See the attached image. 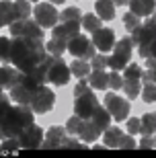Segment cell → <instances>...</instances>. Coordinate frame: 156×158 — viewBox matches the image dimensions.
<instances>
[{
	"instance_id": "obj_8",
	"label": "cell",
	"mask_w": 156,
	"mask_h": 158,
	"mask_svg": "<svg viewBox=\"0 0 156 158\" xmlns=\"http://www.w3.org/2000/svg\"><path fill=\"white\" fill-rule=\"evenodd\" d=\"M70 76H72L70 64H66L62 58H53L47 68V82H52L56 86H66L70 82Z\"/></svg>"
},
{
	"instance_id": "obj_25",
	"label": "cell",
	"mask_w": 156,
	"mask_h": 158,
	"mask_svg": "<svg viewBox=\"0 0 156 158\" xmlns=\"http://www.w3.org/2000/svg\"><path fill=\"white\" fill-rule=\"evenodd\" d=\"M101 23H103V19L99 17L97 12H86V15H82V27H84L86 31H91V33L97 31V29H101V27H103Z\"/></svg>"
},
{
	"instance_id": "obj_19",
	"label": "cell",
	"mask_w": 156,
	"mask_h": 158,
	"mask_svg": "<svg viewBox=\"0 0 156 158\" xmlns=\"http://www.w3.org/2000/svg\"><path fill=\"white\" fill-rule=\"evenodd\" d=\"M129 10L136 12L138 17H150L156 10L154 0H129Z\"/></svg>"
},
{
	"instance_id": "obj_20",
	"label": "cell",
	"mask_w": 156,
	"mask_h": 158,
	"mask_svg": "<svg viewBox=\"0 0 156 158\" xmlns=\"http://www.w3.org/2000/svg\"><path fill=\"white\" fill-rule=\"evenodd\" d=\"M123 135L125 131H121L119 127H107L103 131V142L107 148H121V142H123Z\"/></svg>"
},
{
	"instance_id": "obj_44",
	"label": "cell",
	"mask_w": 156,
	"mask_h": 158,
	"mask_svg": "<svg viewBox=\"0 0 156 158\" xmlns=\"http://www.w3.org/2000/svg\"><path fill=\"white\" fill-rule=\"evenodd\" d=\"M31 2H39V0H31Z\"/></svg>"
},
{
	"instance_id": "obj_27",
	"label": "cell",
	"mask_w": 156,
	"mask_h": 158,
	"mask_svg": "<svg viewBox=\"0 0 156 158\" xmlns=\"http://www.w3.org/2000/svg\"><path fill=\"white\" fill-rule=\"evenodd\" d=\"M15 21H23L31 17V4L29 0H15Z\"/></svg>"
},
{
	"instance_id": "obj_4",
	"label": "cell",
	"mask_w": 156,
	"mask_h": 158,
	"mask_svg": "<svg viewBox=\"0 0 156 158\" xmlns=\"http://www.w3.org/2000/svg\"><path fill=\"white\" fill-rule=\"evenodd\" d=\"M133 39L132 35L123 37V39H119L115 43V47H113V56H109V68L111 70H123L127 64H129V60H132V49H133Z\"/></svg>"
},
{
	"instance_id": "obj_42",
	"label": "cell",
	"mask_w": 156,
	"mask_h": 158,
	"mask_svg": "<svg viewBox=\"0 0 156 158\" xmlns=\"http://www.w3.org/2000/svg\"><path fill=\"white\" fill-rule=\"evenodd\" d=\"M115 6H129V0H113Z\"/></svg>"
},
{
	"instance_id": "obj_3",
	"label": "cell",
	"mask_w": 156,
	"mask_h": 158,
	"mask_svg": "<svg viewBox=\"0 0 156 158\" xmlns=\"http://www.w3.org/2000/svg\"><path fill=\"white\" fill-rule=\"evenodd\" d=\"M43 82H39L33 74H27V72H21L15 82V86L11 88V99L17 103V105H31L35 93L39 90V86Z\"/></svg>"
},
{
	"instance_id": "obj_31",
	"label": "cell",
	"mask_w": 156,
	"mask_h": 158,
	"mask_svg": "<svg viewBox=\"0 0 156 158\" xmlns=\"http://www.w3.org/2000/svg\"><path fill=\"white\" fill-rule=\"evenodd\" d=\"M140 25H142V17H138V15H136V12H125V15H123V27H125L127 29V33H132L133 29H138Z\"/></svg>"
},
{
	"instance_id": "obj_2",
	"label": "cell",
	"mask_w": 156,
	"mask_h": 158,
	"mask_svg": "<svg viewBox=\"0 0 156 158\" xmlns=\"http://www.w3.org/2000/svg\"><path fill=\"white\" fill-rule=\"evenodd\" d=\"M33 109L29 105H17L8 107L2 115H0V140L6 138H19V134L23 131L27 125L35 123V115Z\"/></svg>"
},
{
	"instance_id": "obj_5",
	"label": "cell",
	"mask_w": 156,
	"mask_h": 158,
	"mask_svg": "<svg viewBox=\"0 0 156 158\" xmlns=\"http://www.w3.org/2000/svg\"><path fill=\"white\" fill-rule=\"evenodd\" d=\"M12 37H31V39H45L43 27H41L35 19H23V21H12L8 25Z\"/></svg>"
},
{
	"instance_id": "obj_15",
	"label": "cell",
	"mask_w": 156,
	"mask_h": 158,
	"mask_svg": "<svg viewBox=\"0 0 156 158\" xmlns=\"http://www.w3.org/2000/svg\"><path fill=\"white\" fill-rule=\"evenodd\" d=\"M19 74H21V70H19L17 66H0V88L2 90H11L12 86H15V82H17Z\"/></svg>"
},
{
	"instance_id": "obj_29",
	"label": "cell",
	"mask_w": 156,
	"mask_h": 158,
	"mask_svg": "<svg viewBox=\"0 0 156 158\" xmlns=\"http://www.w3.org/2000/svg\"><path fill=\"white\" fill-rule=\"evenodd\" d=\"M11 56H12V39L0 37V64H11Z\"/></svg>"
},
{
	"instance_id": "obj_33",
	"label": "cell",
	"mask_w": 156,
	"mask_h": 158,
	"mask_svg": "<svg viewBox=\"0 0 156 158\" xmlns=\"http://www.w3.org/2000/svg\"><path fill=\"white\" fill-rule=\"evenodd\" d=\"M60 21H82V15H80V8L76 6H68L60 12Z\"/></svg>"
},
{
	"instance_id": "obj_32",
	"label": "cell",
	"mask_w": 156,
	"mask_h": 158,
	"mask_svg": "<svg viewBox=\"0 0 156 158\" xmlns=\"http://www.w3.org/2000/svg\"><path fill=\"white\" fill-rule=\"evenodd\" d=\"M142 101L144 103H156V82L146 80L142 86Z\"/></svg>"
},
{
	"instance_id": "obj_30",
	"label": "cell",
	"mask_w": 156,
	"mask_h": 158,
	"mask_svg": "<svg viewBox=\"0 0 156 158\" xmlns=\"http://www.w3.org/2000/svg\"><path fill=\"white\" fill-rule=\"evenodd\" d=\"M148 134H156V111L154 113H146L144 117H142V135Z\"/></svg>"
},
{
	"instance_id": "obj_39",
	"label": "cell",
	"mask_w": 156,
	"mask_h": 158,
	"mask_svg": "<svg viewBox=\"0 0 156 158\" xmlns=\"http://www.w3.org/2000/svg\"><path fill=\"white\" fill-rule=\"evenodd\" d=\"M127 131L129 134H142V119H138V117H129L127 119Z\"/></svg>"
},
{
	"instance_id": "obj_13",
	"label": "cell",
	"mask_w": 156,
	"mask_h": 158,
	"mask_svg": "<svg viewBox=\"0 0 156 158\" xmlns=\"http://www.w3.org/2000/svg\"><path fill=\"white\" fill-rule=\"evenodd\" d=\"M93 43H95V47H97L99 52H103V53L111 52L117 43L115 31L109 29V27H101V29L93 31Z\"/></svg>"
},
{
	"instance_id": "obj_46",
	"label": "cell",
	"mask_w": 156,
	"mask_h": 158,
	"mask_svg": "<svg viewBox=\"0 0 156 158\" xmlns=\"http://www.w3.org/2000/svg\"><path fill=\"white\" fill-rule=\"evenodd\" d=\"M0 94H2V88H0Z\"/></svg>"
},
{
	"instance_id": "obj_17",
	"label": "cell",
	"mask_w": 156,
	"mask_h": 158,
	"mask_svg": "<svg viewBox=\"0 0 156 158\" xmlns=\"http://www.w3.org/2000/svg\"><path fill=\"white\" fill-rule=\"evenodd\" d=\"M103 134L101 129L95 125L91 119H84V123H82V129L78 131V138L82 140V144H93V142L99 140V135Z\"/></svg>"
},
{
	"instance_id": "obj_18",
	"label": "cell",
	"mask_w": 156,
	"mask_h": 158,
	"mask_svg": "<svg viewBox=\"0 0 156 158\" xmlns=\"http://www.w3.org/2000/svg\"><path fill=\"white\" fill-rule=\"evenodd\" d=\"M88 119H91V121H93L95 125L101 129V131H105V129L111 125V119H113V115L109 113V109H107V107H101V105H99L97 109H95V113H93Z\"/></svg>"
},
{
	"instance_id": "obj_10",
	"label": "cell",
	"mask_w": 156,
	"mask_h": 158,
	"mask_svg": "<svg viewBox=\"0 0 156 158\" xmlns=\"http://www.w3.org/2000/svg\"><path fill=\"white\" fill-rule=\"evenodd\" d=\"M53 105H56V94H53V90L47 88L45 84H41L39 90L35 93V97H33L29 107L35 113H47V111L53 109Z\"/></svg>"
},
{
	"instance_id": "obj_12",
	"label": "cell",
	"mask_w": 156,
	"mask_h": 158,
	"mask_svg": "<svg viewBox=\"0 0 156 158\" xmlns=\"http://www.w3.org/2000/svg\"><path fill=\"white\" fill-rule=\"evenodd\" d=\"M105 107L109 109L115 121H127V115H129V101L127 99H121V97L109 93L105 94Z\"/></svg>"
},
{
	"instance_id": "obj_9",
	"label": "cell",
	"mask_w": 156,
	"mask_h": 158,
	"mask_svg": "<svg viewBox=\"0 0 156 158\" xmlns=\"http://www.w3.org/2000/svg\"><path fill=\"white\" fill-rule=\"evenodd\" d=\"M97 47H95L93 39H88L86 35H76L72 37V39L68 41V52L74 56V58H80V60H93V56L97 52H95Z\"/></svg>"
},
{
	"instance_id": "obj_16",
	"label": "cell",
	"mask_w": 156,
	"mask_h": 158,
	"mask_svg": "<svg viewBox=\"0 0 156 158\" xmlns=\"http://www.w3.org/2000/svg\"><path fill=\"white\" fill-rule=\"evenodd\" d=\"M66 135H68L66 127H62V125H52V127L47 129V135H45V140H43V146L45 148H62Z\"/></svg>"
},
{
	"instance_id": "obj_11",
	"label": "cell",
	"mask_w": 156,
	"mask_h": 158,
	"mask_svg": "<svg viewBox=\"0 0 156 158\" xmlns=\"http://www.w3.org/2000/svg\"><path fill=\"white\" fill-rule=\"evenodd\" d=\"M43 140H45V131H43L39 125H35V123L27 125V127L19 134L21 148H31V150L41 148V146H43Z\"/></svg>"
},
{
	"instance_id": "obj_36",
	"label": "cell",
	"mask_w": 156,
	"mask_h": 158,
	"mask_svg": "<svg viewBox=\"0 0 156 158\" xmlns=\"http://www.w3.org/2000/svg\"><path fill=\"white\" fill-rule=\"evenodd\" d=\"M0 150H4V152L21 150V142H19V138H6V140H0Z\"/></svg>"
},
{
	"instance_id": "obj_35",
	"label": "cell",
	"mask_w": 156,
	"mask_h": 158,
	"mask_svg": "<svg viewBox=\"0 0 156 158\" xmlns=\"http://www.w3.org/2000/svg\"><path fill=\"white\" fill-rule=\"evenodd\" d=\"M142 80H150V82H156V58H148L146 60V72Z\"/></svg>"
},
{
	"instance_id": "obj_37",
	"label": "cell",
	"mask_w": 156,
	"mask_h": 158,
	"mask_svg": "<svg viewBox=\"0 0 156 158\" xmlns=\"http://www.w3.org/2000/svg\"><path fill=\"white\" fill-rule=\"evenodd\" d=\"M123 82H125V78L119 74L117 70H111V74H109V86L113 88V90H121L123 88Z\"/></svg>"
},
{
	"instance_id": "obj_28",
	"label": "cell",
	"mask_w": 156,
	"mask_h": 158,
	"mask_svg": "<svg viewBox=\"0 0 156 158\" xmlns=\"http://www.w3.org/2000/svg\"><path fill=\"white\" fill-rule=\"evenodd\" d=\"M123 90L129 99H138L140 94H142V82L136 80V78H125L123 82Z\"/></svg>"
},
{
	"instance_id": "obj_6",
	"label": "cell",
	"mask_w": 156,
	"mask_h": 158,
	"mask_svg": "<svg viewBox=\"0 0 156 158\" xmlns=\"http://www.w3.org/2000/svg\"><path fill=\"white\" fill-rule=\"evenodd\" d=\"M33 19L43 27V29H53L60 23V12L56 10L53 2H37V6L33 8Z\"/></svg>"
},
{
	"instance_id": "obj_40",
	"label": "cell",
	"mask_w": 156,
	"mask_h": 158,
	"mask_svg": "<svg viewBox=\"0 0 156 158\" xmlns=\"http://www.w3.org/2000/svg\"><path fill=\"white\" fill-rule=\"evenodd\" d=\"M140 146H142V148H156L154 138H152V135H148V134H144V138L140 140Z\"/></svg>"
},
{
	"instance_id": "obj_34",
	"label": "cell",
	"mask_w": 156,
	"mask_h": 158,
	"mask_svg": "<svg viewBox=\"0 0 156 158\" xmlns=\"http://www.w3.org/2000/svg\"><path fill=\"white\" fill-rule=\"evenodd\" d=\"M91 66H93V70H105V68H109V56H105L103 52L95 53L93 60H91Z\"/></svg>"
},
{
	"instance_id": "obj_26",
	"label": "cell",
	"mask_w": 156,
	"mask_h": 158,
	"mask_svg": "<svg viewBox=\"0 0 156 158\" xmlns=\"http://www.w3.org/2000/svg\"><path fill=\"white\" fill-rule=\"evenodd\" d=\"M45 47H47V52L52 53V56H56V58H62L64 52H68V43L62 39H56V37H52V39L47 41Z\"/></svg>"
},
{
	"instance_id": "obj_23",
	"label": "cell",
	"mask_w": 156,
	"mask_h": 158,
	"mask_svg": "<svg viewBox=\"0 0 156 158\" xmlns=\"http://www.w3.org/2000/svg\"><path fill=\"white\" fill-rule=\"evenodd\" d=\"M70 70H72V76H76L78 80H80V78H88V74L93 72V66L88 64V60L76 58L74 62L70 64Z\"/></svg>"
},
{
	"instance_id": "obj_43",
	"label": "cell",
	"mask_w": 156,
	"mask_h": 158,
	"mask_svg": "<svg viewBox=\"0 0 156 158\" xmlns=\"http://www.w3.org/2000/svg\"><path fill=\"white\" fill-rule=\"evenodd\" d=\"M49 2H53V4H64L66 0H49Z\"/></svg>"
},
{
	"instance_id": "obj_14",
	"label": "cell",
	"mask_w": 156,
	"mask_h": 158,
	"mask_svg": "<svg viewBox=\"0 0 156 158\" xmlns=\"http://www.w3.org/2000/svg\"><path fill=\"white\" fill-rule=\"evenodd\" d=\"M80 23H82V21H62V23H58L52 29V37L62 39V41L68 43L72 37L80 35Z\"/></svg>"
},
{
	"instance_id": "obj_7",
	"label": "cell",
	"mask_w": 156,
	"mask_h": 158,
	"mask_svg": "<svg viewBox=\"0 0 156 158\" xmlns=\"http://www.w3.org/2000/svg\"><path fill=\"white\" fill-rule=\"evenodd\" d=\"M97 107H99V101H97V97H95V88L93 86L86 88V90H82L80 94L74 97V113L80 115V117H84V119L91 117Z\"/></svg>"
},
{
	"instance_id": "obj_45",
	"label": "cell",
	"mask_w": 156,
	"mask_h": 158,
	"mask_svg": "<svg viewBox=\"0 0 156 158\" xmlns=\"http://www.w3.org/2000/svg\"><path fill=\"white\" fill-rule=\"evenodd\" d=\"M154 144H156V135H154Z\"/></svg>"
},
{
	"instance_id": "obj_24",
	"label": "cell",
	"mask_w": 156,
	"mask_h": 158,
	"mask_svg": "<svg viewBox=\"0 0 156 158\" xmlns=\"http://www.w3.org/2000/svg\"><path fill=\"white\" fill-rule=\"evenodd\" d=\"M15 21V4L11 0H0V27H8Z\"/></svg>"
},
{
	"instance_id": "obj_22",
	"label": "cell",
	"mask_w": 156,
	"mask_h": 158,
	"mask_svg": "<svg viewBox=\"0 0 156 158\" xmlns=\"http://www.w3.org/2000/svg\"><path fill=\"white\" fill-rule=\"evenodd\" d=\"M88 82L95 90H107L109 88V74L105 70H93L88 74Z\"/></svg>"
},
{
	"instance_id": "obj_21",
	"label": "cell",
	"mask_w": 156,
	"mask_h": 158,
	"mask_svg": "<svg viewBox=\"0 0 156 158\" xmlns=\"http://www.w3.org/2000/svg\"><path fill=\"white\" fill-rule=\"evenodd\" d=\"M95 8L103 21H113V17H115V2L113 0H95Z\"/></svg>"
},
{
	"instance_id": "obj_1",
	"label": "cell",
	"mask_w": 156,
	"mask_h": 158,
	"mask_svg": "<svg viewBox=\"0 0 156 158\" xmlns=\"http://www.w3.org/2000/svg\"><path fill=\"white\" fill-rule=\"evenodd\" d=\"M47 47L43 39H31V37H12V56L11 64L17 66L21 72H31L47 58Z\"/></svg>"
},
{
	"instance_id": "obj_41",
	"label": "cell",
	"mask_w": 156,
	"mask_h": 158,
	"mask_svg": "<svg viewBox=\"0 0 156 158\" xmlns=\"http://www.w3.org/2000/svg\"><path fill=\"white\" fill-rule=\"evenodd\" d=\"M138 144H136V140L132 138V134H125L123 135V142H121V148H136Z\"/></svg>"
},
{
	"instance_id": "obj_38",
	"label": "cell",
	"mask_w": 156,
	"mask_h": 158,
	"mask_svg": "<svg viewBox=\"0 0 156 158\" xmlns=\"http://www.w3.org/2000/svg\"><path fill=\"white\" fill-rule=\"evenodd\" d=\"M138 49H140V56H142L144 60L156 58V39L150 41V43H146V45H142V47H138Z\"/></svg>"
}]
</instances>
